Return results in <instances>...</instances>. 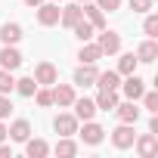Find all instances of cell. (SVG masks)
<instances>
[{"label": "cell", "mask_w": 158, "mask_h": 158, "mask_svg": "<svg viewBox=\"0 0 158 158\" xmlns=\"http://www.w3.org/2000/svg\"><path fill=\"white\" fill-rule=\"evenodd\" d=\"M133 143H136V152H139L143 158H152V155L158 152V136H155V133H143V136H136Z\"/></svg>", "instance_id": "cell-7"}, {"label": "cell", "mask_w": 158, "mask_h": 158, "mask_svg": "<svg viewBox=\"0 0 158 158\" xmlns=\"http://www.w3.org/2000/svg\"><path fill=\"white\" fill-rule=\"evenodd\" d=\"M0 65H3L6 71H16V68L22 65V53H19L13 44H6L3 50H0Z\"/></svg>", "instance_id": "cell-6"}, {"label": "cell", "mask_w": 158, "mask_h": 158, "mask_svg": "<svg viewBox=\"0 0 158 158\" xmlns=\"http://www.w3.org/2000/svg\"><path fill=\"white\" fill-rule=\"evenodd\" d=\"M96 6H99L102 13H115V10L121 6V0H96Z\"/></svg>", "instance_id": "cell-32"}, {"label": "cell", "mask_w": 158, "mask_h": 158, "mask_svg": "<svg viewBox=\"0 0 158 158\" xmlns=\"http://www.w3.org/2000/svg\"><path fill=\"white\" fill-rule=\"evenodd\" d=\"M6 139V127H3V121H0V143Z\"/></svg>", "instance_id": "cell-35"}, {"label": "cell", "mask_w": 158, "mask_h": 158, "mask_svg": "<svg viewBox=\"0 0 158 158\" xmlns=\"http://www.w3.org/2000/svg\"><path fill=\"white\" fill-rule=\"evenodd\" d=\"M136 65H139V62H136V56H133V53H124V56H121V62H118V74H133V71H136Z\"/></svg>", "instance_id": "cell-24"}, {"label": "cell", "mask_w": 158, "mask_h": 158, "mask_svg": "<svg viewBox=\"0 0 158 158\" xmlns=\"http://www.w3.org/2000/svg\"><path fill=\"white\" fill-rule=\"evenodd\" d=\"M53 102L71 106V102H74V90H71L68 84H59V81H56V87H53Z\"/></svg>", "instance_id": "cell-18"}, {"label": "cell", "mask_w": 158, "mask_h": 158, "mask_svg": "<svg viewBox=\"0 0 158 158\" xmlns=\"http://www.w3.org/2000/svg\"><path fill=\"white\" fill-rule=\"evenodd\" d=\"M115 112H118V118H121L124 124H136V121H139V109H136V102H133V99L118 102V106H115Z\"/></svg>", "instance_id": "cell-9"}, {"label": "cell", "mask_w": 158, "mask_h": 158, "mask_svg": "<svg viewBox=\"0 0 158 158\" xmlns=\"http://www.w3.org/2000/svg\"><path fill=\"white\" fill-rule=\"evenodd\" d=\"M143 31H146L149 37H158V16H146V22H143Z\"/></svg>", "instance_id": "cell-29"}, {"label": "cell", "mask_w": 158, "mask_h": 158, "mask_svg": "<svg viewBox=\"0 0 158 158\" xmlns=\"http://www.w3.org/2000/svg\"><path fill=\"white\" fill-rule=\"evenodd\" d=\"M56 155H62V158H71V155H77V146H74L68 136H62V139L56 143Z\"/></svg>", "instance_id": "cell-25"}, {"label": "cell", "mask_w": 158, "mask_h": 158, "mask_svg": "<svg viewBox=\"0 0 158 158\" xmlns=\"http://www.w3.org/2000/svg\"><path fill=\"white\" fill-rule=\"evenodd\" d=\"M130 10L133 13H149L152 10V0H130Z\"/></svg>", "instance_id": "cell-33"}, {"label": "cell", "mask_w": 158, "mask_h": 158, "mask_svg": "<svg viewBox=\"0 0 158 158\" xmlns=\"http://www.w3.org/2000/svg\"><path fill=\"white\" fill-rule=\"evenodd\" d=\"M37 87H40V84L34 81V77H22V81H16V90H19L22 96H34Z\"/></svg>", "instance_id": "cell-26"}, {"label": "cell", "mask_w": 158, "mask_h": 158, "mask_svg": "<svg viewBox=\"0 0 158 158\" xmlns=\"http://www.w3.org/2000/svg\"><path fill=\"white\" fill-rule=\"evenodd\" d=\"M81 3H87V0H81Z\"/></svg>", "instance_id": "cell-37"}, {"label": "cell", "mask_w": 158, "mask_h": 158, "mask_svg": "<svg viewBox=\"0 0 158 158\" xmlns=\"http://www.w3.org/2000/svg\"><path fill=\"white\" fill-rule=\"evenodd\" d=\"M81 16H84V13H81V6H77V3H68V6L59 13V22H62L65 28H71V25H74L77 19H81Z\"/></svg>", "instance_id": "cell-21"}, {"label": "cell", "mask_w": 158, "mask_h": 158, "mask_svg": "<svg viewBox=\"0 0 158 158\" xmlns=\"http://www.w3.org/2000/svg\"><path fill=\"white\" fill-rule=\"evenodd\" d=\"M139 99L146 102V109H149V112H158V93H143Z\"/></svg>", "instance_id": "cell-31"}, {"label": "cell", "mask_w": 158, "mask_h": 158, "mask_svg": "<svg viewBox=\"0 0 158 158\" xmlns=\"http://www.w3.org/2000/svg\"><path fill=\"white\" fill-rule=\"evenodd\" d=\"M25 152H28L31 158H44V155L50 152V146H47L44 139H31V136H28V139H25Z\"/></svg>", "instance_id": "cell-23"}, {"label": "cell", "mask_w": 158, "mask_h": 158, "mask_svg": "<svg viewBox=\"0 0 158 158\" xmlns=\"http://www.w3.org/2000/svg\"><path fill=\"white\" fill-rule=\"evenodd\" d=\"M10 112H13L10 96H6V93H0V121H3V118H10Z\"/></svg>", "instance_id": "cell-30"}, {"label": "cell", "mask_w": 158, "mask_h": 158, "mask_svg": "<svg viewBox=\"0 0 158 158\" xmlns=\"http://www.w3.org/2000/svg\"><path fill=\"white\" fill-rule=\"evenodd\" d=\"M93 84H96L99 90H118V87H121V74H118V71H99Z\"/></svg>", "instance_id": "cell-14"}, {"label": "cell", "mask_w": 158, "mask_h": 158, "mask_svg": "<svg viewBox=\"0 0 158 158\" xmlns=\"http://www.w3.org/2000/svg\"><path fill=\"white\" fill-rule=\"evenodd\" d=\"M53 127H56L59 136H71V133H77V118L74 115H59L53 121Z\"/></svg>", "instance_id": "cell-13"}, {"label": "cell", "mask_w": 158, "mask_h": 158, "mask_svg": "<svg viewBox=\"0 0 158 158\" xmlns=\"http://www.w3.org/2000/svg\"><path fill=\"white\" fill-rule=\"evenodd\" d=\"M133 139H136L133 124H124V121H121V127H115V130H112V143H115V149H130V146H133Z\"/></svg>", "instance_id": "cell-1"}, {"label": "cell", "mask_w": 158, "mask_h": 158, "mask_svg": "<svg viewBox=\"0 0 158 158\" xmlns=\"http://www.w3.org/2000/svg\"><path fill=\"white\" fill-rule=\"evenodd\" d=\"M71 106H74V118H77V121H90V118L96 115V102L87 99V96H84V99H74Z\"/></svg>", "instance_id": "cell-10"}, {"label": "cell", "mask_w": 158, "mask_h": 158, "mask_svg": "<svg viewBox=\"0 0 158 158\" xmlns=\"http://www.w3.org/2000/svg\"><path fill=\"white\" fill-rule=\"evenodd\" d=\"M34 99H37L40 109H47V106H53V90H47V87L40 90V87H37V90H34Z\"/></svg>", "instance_id": "cell-28"}, {"label": "cell", "mask_w": 158, "mask_h": 158, "mask_svg": "<svg viewBox=\"0 0 158 158\" xmlns=\"http://www.w3.org/2000/svg\"><path fill=\"white\" fill-rule=\"evenodd\" d=\"M155 56H158V44H155L152 37L143 40L139 50H136V62H155Z\"/></svg>", "instance_id": "cell-17"}, {"label": "cell", "mask_w": 158, "mask_h": 158, "mask_svg": "<svg viewBox=\"0 0 158 158\" xmlns=\"http://www.w3.org/2000/svg\"><path fill=\"white\" fill-rule=\"evenodd\" d=\"M0 40L3 44H19L22 40V25L19 22H6L3 28H0Z\"/></svg>", "instance_id": "cell-16"}, {"label": "cell", "mask_w": 158, "mask_h": 158, "mask_svg": "<svg viewBox=\"0 0 158 158\" xmlns=\"http://www.w3.org/2000/svg\"><path fill=\"white\" fill-rule=\"evenodd\" d=\"M81 13L87 16V22H90L93 28H106V13H102L96 3H90V0H87V3L81 6Z\"/></svg>", "instance_id": "cell-11"}, {"label": "cell", "mask_w": 158, "mask_h": 158, "mask_svg": "<svg viewBox=\"0 0 158 158\" xmlns=\"http://www.w3.org/2000/svg\"><path fill=\"white\" fill-rule=\"evenodd\" d=\"M16 90V81H13V71L0 68V93H13Z\"/></svg>", "instance_id": "cell-27"}, {"label": "cell", "mask_w": 158, "mask_h": 158, "mask_svg": "<svg viewBox=\"0 0 158 158\" xmlns=\"http://www.w3.org/2000/svg\"><path fill=\"white\" fill-rule=\"evenodd\" d=\"M121 90H124V96H127V99H133V102H136V99L146 93V81H143V77H136V74H127V81L121 84Z\"/></svg>", "instance_id": "cell-3"}, {"label": "cell", "mask_w": 158, "mask_h": 158, "mask_svg": "<svg viewBox=\"0 0 158 158\" xmlns=\"http://www.w3.org/2000/svg\"><path fill=\"white\" fill-rule=\"evenodd\" d=\"M102 136H106V130L90 118V121H84V130H81V139L87 143V146H99L102 143Z\"/></svg>", "instance_id": "cell-5"}, {"label": "cell", "mask_w": 158, "mask_h": 158, "mask_svg": "<svg viewBox=\"0 0 158 158\" xmlns=\"http://www.w3.org/2000/svg\"><path fill=\"white\" fill-rule=\"evenodd\" d=\"M96 74H99V71H96V62H84L81 68L74 71V84H81V87H90V84L96 81Z\"/></svg>", "instance_id": "cell-8"}, {"label": "cell", "mask_w": 158, "mask_h": 158, "mask_svg": "<svg viewBox=\"0 0 158 158\" xmlns=\"http://www.w3.org/2000/svg\"><path fill=\"white\" fill-rule=\"evenodd\" d=\"M93 102H96V109H102V112H115L118 93H115V90H99V96H96Z\"/></svg>", "instance_id": "cell-19"}, {"label": "cell", "mask_w": 158, "mask_h": 158, "mask_svg": "<svg viewBox=\"0 0 158 158\" xmlns=\"http://www.w3.org/2000/svg\"><path fill=\"white\" fill-rule=\"evenodd\" d=\"M6 136H10V139H16V143H25V139L31 136V124L19 118V121H13V127H6Z\"/></svg>", "instance_id": "cell-15"}, {"label": "cell", "mask_w": 158, "mask_h": 158, "mask_svg": "<svg viewBox=\"0 0 158 158\" xmlns=\"http://www.w3.org/2000/svg\"><path fill=\"white\" fill-rule=\"evenodd\" d=\"M13 152H10V146H3V143H0V158H10Z\"/></svg>", "instance_id": "cell-34"}, {"label": "cell", "mask_w": 158, "mask_h": 158, "mask_svg": "<svg viewBox=\"0 0 158 158\" xmlns=\"http://www.w3.org/2000/svg\"><path fill=\"white\" fill-rule=\"evenodd\" d=\"M59 6L56 3H40L37 6V22L44 25V28H50V25H59Z\"/></svg>", "instance_id": "cell-4"}, {"label": "cell", "mask_w": 158, "mask_h": 158, "mask_svg": "<svg viewBox=\"0 0 158 158\" xmlns=\"http://www.w3.org/2000/svg\"><path fill=\"white\" fill-rule=\"evenodd\" d=\"M77 59H81V62H96V59H102V50H99L96 44L84 40V47H81V53H77Z\"/></svg>", "instance_id": "cell-22"}, {"label": "cell", "mask_w": 158, "mask_h": 158, "mask_svg": "<svg viewBox=\"0 0 158 158\" xmlns=\"http://www.w3.org/2000/svg\"><path fill=\"white\" fill-rule=\"evenodd\" d=\"M71 31H74V37H77V40L84 44V40H90V37H93V31H96V28H93V25H90V22L81 16V19H77V22L71 25Z\"/></svg>", "instance_id": "cell-20"}, {"label": "cell", "mask_w": 158, "mask_h": 158, "mask_svg": "<svg viewBox=\"0 0 158 158\" xmlns=\"http://www.w3.org/2000/svg\"><path fill=\"white\" fill-rule=\"evenodd\" d=\"M25 3H28V6H40V3H44V0H25Z\"/></svg>", "instance_id": "cell-36"}, {"label": "cell", "mask_w": 158, "mask_h": 158, "mask_svg": "<svg viewBox=\"0 0 158 158\" xmlns=\"http://www.w3.org/2000/svg\"><path fill=\"white\" fill-rule=\"evenodd\" d=\"M96 47H99L102 53H109V56H112V53H118V50H121V37H118L115 31H102V34H99V40H96Z\"/></svg>", "instance_id": "cell-12"}, {"label": "cell", "mask_w": 158, "mask_h": 158, "mask_svg": "<svg viewBox=\"0 0 158 158\" xmlns=\"http://www.w3.org/2000/svg\"><path fill=\"white\" fill-rule=\"evenodd\" d=\"M34 81H37V84H44V87L56 84V81H59V71H56V65H53V62H40V65L34 68Z\"/></svg>", "instance_id": "cell-2"}]
</instances>
